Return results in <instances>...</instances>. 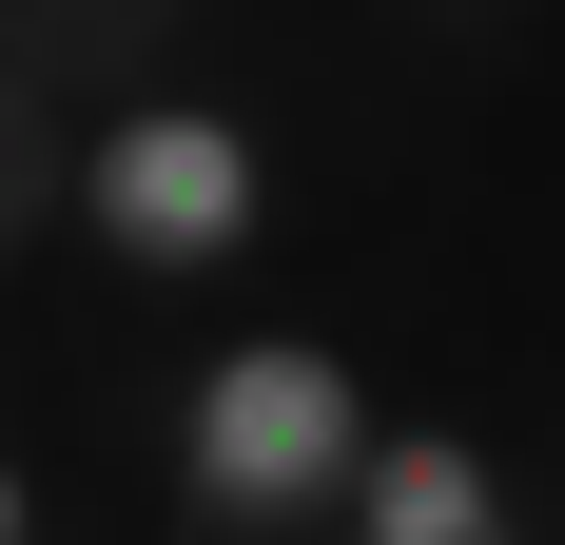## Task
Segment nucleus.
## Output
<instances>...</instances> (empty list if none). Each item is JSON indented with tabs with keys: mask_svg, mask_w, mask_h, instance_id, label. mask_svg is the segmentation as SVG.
Returning a JSON list of instances; mask_svg holds the SVG:
<instances>
[{
	"mask_svg": "<svg viewBox=\"0 0 565 545\" xmlns=\"http://www.w3.org/2000/svg\"><path fill=\"white\" fill-rule=\"evenodd\" d=\"M351 468H371V371L332 331H234L215 371L175 389V488L215 526H351Z\"/></svg>",
	"mask_w": 565,
	"mask_h": 545,
	"instance_id": "nucleus-1",
	"label": "nucleus"
},
{
	"mask_svg": "<svg viewBox=\"0 0 565 545\" xmlns=\"http://www.w3.org/2000/svg\"><path fill=\"white\" fill-rule=\"evenodd\" d=\"M274 234V157L234 98H117L78 137V254L137 272V292H215L234 254Z\"/></svg>",
	"mask_w": 565,
	"mask_h": 545,
	"instance_id": "nucleus-2",
	"label": "nucleus"
},
{
	"mask_svg": "<svg viewBox=\"0 0 565 545\" xmlns=\"http://www.w3.org/2000/svg\"><path fill=\"white\" fill-rule=\"evenodd\" d=\"M351 545H526V506H508V468H488L468 429H371Z\"/></svg>",
	"mask_w": 565,
	"mask_h": 545,
	"instance_id": "nucleus-3",
	"label": "nucleus"
},
{
	"mask_svg": "<svg viewBox=\"0 0 565 545\" xmlns=\"http://www.w3.org/2000/svg\"><path fill=\"white\" fill-rule=\"evenodd\" d=\"M40 215H78V157H58V117H40V78L0 58V254H20Z\"/></svg>",
	"mask_w": 565,
	"mask_h": 545,
	"instance_id": "nucleus-4",
	"label": "nucleus"
},
{
	"mask_svg": "<svg viewBox=\"0 0 565 545\" xmlns=\"http://www.w3.org/2000/svg\"><path fill=\"white\" fill-rule=\"evenodd\" d=\"M0 545H40V488H20V448H0Z\"/></svg>",
	"mask_w": 565,
	"mask_h": 545,
	"instance_id": "nucleus-5",
	"label": "nucleus"
}]
</instances>
